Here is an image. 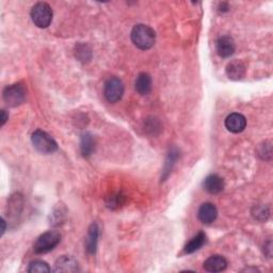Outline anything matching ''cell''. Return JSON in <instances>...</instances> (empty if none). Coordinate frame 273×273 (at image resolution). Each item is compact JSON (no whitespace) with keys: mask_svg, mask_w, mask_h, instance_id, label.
<instances>
[{"mask_svg":"<svg viewBox=\"0 0 273 273\" xmlns=\"http://www.w3.org/2000/svg\"><path fill=\"white\" fill-rule=\"evenodd\" d=\"M132 41L134 45L141 50L150 49L155 45L156 42V34L150 27L140 24L134 27L132 30Z\"/></svg>","mask_w":273,"mask_h":273,"instance_id":"cell-1","label":"cell"},{"mask_svg":"<svg viewBox=\"0 0 273 273\" xmlns=\"http://www.w3.org/2000/svg\"><path fill=\"white\" fill-rule=\"evenodd\" d=\"M31 19L39 28H47L52 20V9L46 3H38L31 9Z\"/></svg>","mask_w":273,"mask_h":273,"instance_id":"cell-2","label":"cell"},{"mask_svg":"<svg viewBox=\"0 0 273 273\" xmlns=\"http://www.w3.org/2000/svg\"><path fill=\"white\" fill-rule=\"evenodd\" d=\"M32 144L42 154H52L58 149L57 142L43 130H36L31 137Z\"/></svg>","mask_w":273,"mask_h":273,"instance_id":"cell-3","label":"cell"},{"mask_svg":"<svg viewBox=\"0 0 273 273\" xmlns=\"http://www.w3.org/2000/svg\"><path fill=\"white\" fill-rule=\"evenodd\" d=\"M61 241V235L56 231H48L42 234L34 246V250L37 254H45L50 252Z\"/></svg>","mask_w":273,"mask_h":273,"instance_id":"cell-4","label":"cell"},{"mask_svg":"<svg viewBox=\"0 0 273 273\" xmlns=\"http://www.w3.org/2000/svg\"><path fill=\"white\" fill-rule=\"evenodd\" d=\"M4 101L10 107H18L21 104H24L26 101V89L24 85L19 83L11 84L5 88L4 93Z\"/></svg>","mask_w":273,"mask_h":273,"instance_id":"cell-5","label":"cell"},{"mask_svg":"<svg viewBox=\"0 0 273 273\" xmlns=\"http://www.w3.org/2000/svg\"><path fill=\"white\" fill-rule=\"evenodd\" d=\"M123 94H124V84L121 79H118L116 77H111L106 81L104 88V95L109 103L114 104L117 103L118 101H121Z\"/></svg>","mask_w":273,"mask_h":273,"instance_id":"cell-6","label":"cell"},{"mask_svg":"<svg viewBox=\"0 0 273 273\" xmlns=\"http://www.w3.org/2000/svg\"><path fill=\"white\" fill-rule=\"evenodd\" d=\"M225 127L233 134L242 133L247 127V118L241 113H231L225 118Z\"/></svg>","mask_w":273,"mask_h":273,"instance_id":"cell-7","label":"cell"},{"mask_svg":"<svg viewBox=\"0 0 273 273\" xmlns=\"http://www.w3.org/2000/svg\"><path fill=\"white\" fill-rule=\"evenodd\" d=\"M216 48H217L218 54H219L221 58H228L235 52L236 45H235L234 40L231 37L223 36L218 39Z\"/></svg>","mask_w":273,"mask_h":273,"instance_id":"cell-8","label":"cell"},{"mask_svg":"<svg viewBox=\"0 0 273 273\" xmlns=\"http://www.w3.org/2000/svg\"><path fill=\"white\" fill-rule=\"evenodd\" d=\"M218 217V209L213 203H204L198 211L199 220L204 224H211Z\"/></svg>","mask_w":273,"mask_h":273,"instance_id":"cell-9","label":"cell"},{"mask_svg":"<svg viewBox=\"0 0 273 273\" xmlns=\"http://www.w3.org/2000/svg\"><path fill=\"white\" fill-rule=\"evenodd\" d=\"M53 272H77L79 271L78 263L71 256H61L54 263Z\"/></svg>","mask_w":273,"mask_h":273,"instance_id":"cell-10","label":"cell"},{"mask_svg":"<svg viewBox=\"0 0 273 273\" xmlns=\"http://www.w3.org/2000/svg\"><path fill=\"white\" fill-rule=\"evenodd\" d=\"M204 188L210 194H218L224 189V180L217 174H210L204 180Z\"/></svg>","mask_w":273,"mask_h":273,"instance_id":"cell-11","label":"cell"},{"mask_svg":"<svg viewBox=\"0 0 273 273\" xmlns=\"http://www.w3.org/2000/svg\"><path fill=\"white\" fill-rule=\"evenodd\" d=\"M227 267V260L221 255H214L207 258L204 263V269L208 272H221Z\"/></svg>","mask_w":273,"mask_h":273,"instance_id":"cell-12","label":"cell"},{"mask_svg":"<svg viewBox=\"0 0 273 273\" xmlns=\"http://www.w3.org/2000/svg\"><path fill=\"white\" fill-rule=\"evenodd\" d=\"M98 237H100V228H98V225L96 223H93L89 227L88 236H86L85 239V249L91 255L96 253Z\"/></svg>","mask_w":273,"mask_h":273,"instance_id":"cell-13","label":"cell"},{"mask_svg":"<svg viewBox=\"0 0 273 273\" xmlns=\"http://www.w3.org/2000/svg\"><path fill=\"white\" fill-rule=\"evenodd\" d=\"M246 74V65L242 61L234 60L229 62L226 67V75L229 79L239 80L241 79Z\"/></svg>","mask_w":273,"mask_h":273,"instance_id":"cell-14","label":"cell"},{"mask_svg":"<svg viewBox=\"0 0 273 273\" xmlns=\"http://www.w3.org/2000/svg\"><path fill=\"white\" fill-rule=\"evenodd\" d=\"M136 90L141 95H147L151 91V77L147 73H140L136 79Z\"/></svg>","mask_w":273,"mask_h":273,"instance_id":"cell-15","label":"cell"},{"mask_svg":"<svg viewBox=\"0 0 273 273\" xmlns=\"http://www.w3.org/2000/svg\"><path fill=\"white\" fill-rule=\"evenodd\" d=\"M80 150L84 157H90L95 150V139L92 134L84 133L80 140Z\"/></svg>","mask_w":273,"mask_h":273,"instance_id":"cell-16","label":"cell"},{"mask_svg":"<svg viewBox=\"0 0 273 273\" xmlns=\"http://www.w3.org/2000/svg\"><path fill=\"white\" fill-rule=\"evenodd\" d=\"M206 244V235L203 232H200L198 235H195L190 241L185 246V253L186 254H192L196 251L200 250Z\"/></svg>","mask_w":273,"mask_h":273,"instance_id":"cell-17","label":"cell"},{"mask_svg":"<svg viewBox=\"0 0 273 273\" xmlns=\"http://www.w3.org/2000/svg\"><path fill=\"white\" fill-rule=\"evenodd\" d=\"M75 56L83 63L89 62L92 58V50L86 44H78L75 48Z\"/></svg>","mask_w":273,"mask_h":273,"instance_id":"cell-18","label":"cell"},{"mask_svg":"<svg viewBox=\"0 0 273 273\" xmlns=\"http://www.w3.org/2000/svg\"><path fill=\"white\" fill-rule=\"evenodd\" d=\"M178 150L176 148H172L169 153V155L167 157V160H166V165H165V171H163V180H165L168 176L169 174L172 172V169L174 167V165H175V162L178 158Z\"/></svg>","mask_w":273,"mask_h":273,"instance_id":"cell-19","label":"cell"},{"mask_svg":"<svg viewBox=\"0 0 273 273\" xmlns=\"http://www.w3.org/2000/svg\"><path fill=\"white\" fill-rule=\"evenodd\" d=\"M125 203V195L122 192L112 193L110 196H108L106 200L107 207L110 209H117L119 207L123 206Z\"/></svg>","mask_w":273,"mask_h":273,"instance_id":"cell-20","label":"cell"},{"mask_svg":"<svg viewBox=\"0 0 273 273\" xmlns=\"http://www.w3.org/2000/svg\"><path fill=\"white\" fill-rule=\"evenodd\" d=\"M27 271L30 273H45V272H50L51 269L48 266V264L45 263V261L35 260V261H31V263L29 264Z\"/></svg>","mask_w":273,"mask_h":273,"instance_id":"cell-21","label":"cell"},{"mask_svg":"<svg viewBox=\"0 0 273 273\" xmlns=\"http://www.w3.org/2000/svg\"><path fill=\"white\" fill-rule=\"evenodd\" d=\"M253 216L255 217V219L259 221H266L269 218V210L266 206H258V207H255Z\"/></svg>","mask_w":273,"mask_h":273,"instance_id":"cell-22","label":"cell"},{"mask_svg":"<svg viewBox=\"0 0 273 273\" xmlns=\"http://www.w3.org/2000/svg\"><path fill=\"white\" fill-rule=\"evenodd\" d=\"M267 148H265V145H260L259 149H258V155L263 158V159H266V160H270L271 159V154H272V150H271V143H268Z\"/></svg>","mask_w":273,"mask_h":273,"instance_id":"cell-23","label":"cell"},{"mask_svg":"<svg viewBox=\"0 0 273 273\" xmlns=\"http://www.w3.org/2000/svg\"><path fill=\"white\" fill-rule=\"evenodd\" d=\"M2 114H3V117H2V126H4L6 124V122H7V119H8V115H7V112L5 110H3Z\"/></svg>","mask_w":273,"mask_h":273,"instance_id":"cell-24","label":"cell"},{"mask_svg":"<svg viewBox=\"0 0 273 273\" xmlns=\"http://www.w3.org/2000/svg\"><path fill=\"white\" fill-rule=\"evenodd\" d=\"M2 224H3V228H2V234L4 235V233L6 232V221L3 219L2 220Z\"/></svg>","mask_w":273,"mask_h":273,"instance_id":"cell-25","label":"cell"}]
</instances>
